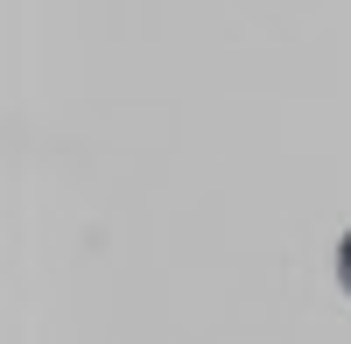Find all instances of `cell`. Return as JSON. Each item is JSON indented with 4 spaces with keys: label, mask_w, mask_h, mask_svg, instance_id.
<instances>
[{
    "label": "cell",
    "mask_w": 351,
    "mask_h": 344,
    "mask_svg": "<svg viewBox=\"0 0 351 344\" xmlns=\"http://www.w3.org/2000/svg\"><path fill=\"white\" fill-rule=\"evenodd\" d=\"M344 281H351V239H344Z\"/></svg>",
    "instance_id": "1"
}]
</instances>
